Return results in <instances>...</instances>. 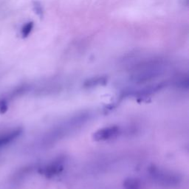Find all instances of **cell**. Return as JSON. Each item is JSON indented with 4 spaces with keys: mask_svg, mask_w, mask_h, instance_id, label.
<instances>
[{
    "mask_svg": "<svg viewBox=\"0 0 189 189\" xmlns=\"http://www.w3.org/2000/svg\"><path fill=\"white\" fill-rule=\"evenodd\" d=\"M33 9L37 15H39L40 17L43 16V9H42V4L39 1H33Z\"/></svg>",
    "mask_w": 189,
    "mask_h": 189,
    "instance_id": "obj_3",
    "label": "cell"
},
{
    "mask_svg": "<svg viewBox=\"0 0 189 189\" xmlns=\"http://www.w3.org/2000/svg\"><path fill=\"white\" fill-rule=\"evenodd\" d=\"M21 130L19 129H13L0 133V147L11 143L14 139L19 136Z\"/></svg>",
    "mask_w": 189,
    "mask_h": 189,
    "instance_id": "obj_1",
    "label": "cell"
},
{
    "mask_svg": "<svg viewBox=\"0 0 189 189\" xmlns=\"http://www.w3.org/2000/svg\"><path fill=\"white\" fill-rule=\"evenodd\" d=\"M34 24L33 22H29L26 23L25 25L22 27L21 30V33L22 36L24 39L28 37V36L31 34V33L32 32L33 29Z\"/></svg>",
    "mask_w": 189,
    "mask_h": 189,
    "instance_id": "obj_2",
    "label": "cell"
}]
</instances>
